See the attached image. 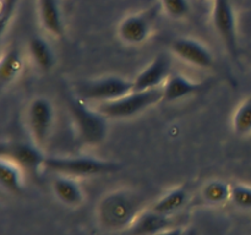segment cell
<instances>
[{"instance_id": "6da1fadb", "label": "cell", "mask_w": 251, "mask_h": 235, "mask_svg": "<svg viewBox=\"0 0 251 235\" xmlns=\"http://www.w3.org/2000/svg\"><path fill=\"white\" fill-rule=\"evenodd\" d=\"M141 200L129 190L108 193L98 206V218L103 227L117 230L129 228L139 215Z\"/></svg>"}, {"instance_id": "7a4b0ae2", "label": "cell", "mask_w": 251, "mask_h": 235, "mask_svg": "<svg viewBox=\"0 0 251 235\" xmlns=\"http://www.w3.org/2000/svg\"><path fill=\"white\" fill-rule=\"evenodd\" d=\"M44 168L59 175L87 178L114 173L119 170L120 164L92 157H46Z\"/></svg>"}, {"instance_id": "3957f363", "label": "cell", "mask_w": 251, "mask_h": 235, "mask_svg": "<svg viewBox=\"0 0 251 235\" xmlns=\"http://www.w3.org/2000/svg\"><path fill=\"white\" fill-rule=\"evenodd\" d=\"M68 108L81 141L91 146H97L104 141L108 126L102 113L90 109L85 104V100L78 97H70Z\"/></svg>"}, {"instance_id": "277c9868", "label": "cell", "mask_w": 251, "mask_h": 235, "mask_svg": "<svg viewBox=\"0 0 251 235\" xmlns=\"http://www.w3.org/2000/svg\"><path fill=\"white\" fill-rule=\"evenodd\" d=\"M163 99V88L132 91L129 94L109 102L100 103L98 112L105 118H130Z\"/></svg>"}, {"instance_id": "5b68a950", "label": "cell", "mask_w": 251, "mask_h": 235, "mask_svg": "<svg viewBox=\"0 0 251 235\" xmlns=\"http://www.w3.org/2000/svg\"><path fill=\"white\" fill-rule=\"evenodd\" d=\"M134 91V82L122 77L97 78L81 82L77 86L78 98L83 100H98V102H109L129 94Z\"/></svg>"}, {"instance_id": "8992f818", "label": "cell", "mask_w": 251, "mask_h": 235, "mask_svg": "<svg viewBox=\"0 0 251 235\" xmlns=\"http://www.w3.org/2000/svg\"><path fill=\"white\" fill-rule=\"evenodd\" d=\"M212 22L227 50L235 58L238 54L237 20L230 0H213Z\"/></svg>"}, {"instance_id": "52a82bcc", "label": "cell", "mask_w": 251, "mask_h": 235, "mask_svg": "<svg viewBox=\"0 0 251 235\" xmlns=\"http://www.w3.org/2000/svg\"><path fill=\"white\" fill-rule=\"evenodd\" d=\"M54 121V109L47 98H34L27 109L29 134L36 146H42L50 134Z\"/></svg>"}, {"instance_id": "ba28073f", "label": "cell", "mask_w": 251, "mask_h": 235, "mask_svg": "<svg viewBox=\"0 0 251 235\" xmlns=\"http://www.w3.org/2000/svg\"><path fill=\"white\" fill-rule=\"evenodd\" d=\"M1 156L11 159L24 170L29 171L31 174H36L42 166L44 168L46 157L39 151L38 146H32L22 142H11L2 144Z\"/></svg>"}, {"instance_id": "9c48e42d", "label": "cell", "mask_w": 251, "mask_h": 235, "mask_svg": "<svg viewBox=\"0 0 251 235\" xmlns=\"http://www.w3.org/2000/svg\"><path fill=\"white\" fill-rule=\"evenodd\" d=\"M172 51L178 58L191 65L207 69L213 65V56L211 51L196 39L178 38L174 39L171 46Z\"/></svg>"}, {"instance_id": "30bf717a", "label": "cell", "mask_w": 251, "mask_h": 235, "mask_svg": "<svg viewBox=\"0 0 251 235\" xmlns=\"http://www.w3.org/2000/svg\"><path fill=\"white\" fill-rule=\"evenodd\" d=\"M152 31L151 20L146 14H130L118 24V36L124 43L141 44Z\"/></svg>"}, {"instance_id": "8fae6325", "label": "cell", "mask_w": 251, "mask_h": 235, "mask_svg": "<svg viewBox=\"0 0 251 235\" xmlns=\"http://www.w3.org/2000/svg\"><path fill=\"white\" fill-rule=\"evenodd\" d=\"M171 63L164 55H158L132 80L134 91H146L158 88L166 78L169 77Z\"/></svg>"}, {"instance_id": "7c38bea8", "label": "cell", "mask_w": 251, "mask_h": 235, "mask_svg": "<svg viewBox=\"0 0 251 235\" xmlns=\"http://www.w3.org/2000/svg\"><path fill=\"white\" fill-rule=\"evenodd\" d=\"M173 227L171 215L161 214L153 210L141 213L125 232V235H154Z\"/></svg>"}, {"instance_id": "4fadbf2b", "label": "cell", "mask_w": 251, "mask_h": 235, "mask_svg": "<svg viewBox=\"0 0 251 235\" xmlns=\"http://www.w3.org/2000/svg\"><path fill=\"white\" fill-rule=\"evenodd\" d=\"M37 9L42 27L53 36H63L64 22L59 0H37Z\"/></svg>"}, {"instance_id": "5bb4252c", "label": "cell", "mask_w": 251, "mask_h": 235, "mask_svg": "<svg viewBox=\"0 0 251 235\" xmlns=\"http://www.w3.org/2000/svg\"><path fill=\"white\" fill-rule=\"evenodd\" d=\"M202 88V83L193 82L181 75H172L167 78L163 86V99L167 102H173L193 93L200 92Z\"/></svg>"}, {"instance_id": "9a60e30c", "label": "cell", "mask_w": 251, "mask_h": 235, "mask_svg": "<svg viewBox=\"0 0 251 235\" xmlns=\"http://www.w3.org/2000/svg\"><path fill=\"white\" fill-rule=\"evenodd\" d=\"M21 166L17 165L11 159L2 157L0 159V181L9 192L21 195L24 192V178Z\"/></svg>"}, {"instance_id": "2e32d148", "label": "cell", "mask_w": 251, "mask_h": 235, "mask_svg": "<svg viewBox=\"0 0 251 235\" xmlns=\"http://www.w3.org/2000/svg\"><path fill=\"white\" fill-rule=\"evenodd\" d=\"M53 190L56 197L66 206H78L83 201L80 185L70 176H58L53 181Z\"/></svg>"}, {"instance_id": "e0dca14e", "label": "cell", "mask_w": 251, "mask_h": 235, "mask_svg": "<svg viewBox=\"0 0 251 235\" xmlns=\"http://www.w3.org/2000/svg\"><path fill=\"white\" fill-rule=\"evenodd\" d=\"M28 50L31 59L42 71H49L54 65V55L50 46L46 39L39 36L29 38Z\"/></svg>"}, {"instance_id": "ac0fdd59", "label": "cell", "mask_w": 251, "mask_h": 235, "mask_svg": "<svg viewBox=\"0 0 251 235\" xmlns=\"http://www.w3.org/2000/svg\"><path fill=\"white\" fill-rule=\"evenodd\" d=\"M186 201H188V192H186V190L184 188H178L169 191L163 197L159 198L152 206L151 210L156 211V212L161 213V214L171 215L172 213L180 210L185 205Z\"/></svg>"}, {"instance_id": "d6986e66", "label": "cell", "mask_w": 251, "mask_h": 235, "mask_svg": "<svg viewBox=\"0 0 251 235\" xmlns=\"http://www.w3.org/2000/svg\"><path fill=\"white\" fill-rule=\"evenodd\" d=\"M22 69L21 54L17 49H10L2 55L1 64H0V81L1 85L5 86L12 82L19 76Z\"/></svg>"}, {"instance_id": "ffe728a7", "label": "cell", "mask_w": 251, "mask_h": 235, "mask_svg": "<svg viewBox=\"0 0 251 235\" xmlns=\"http://www.w3.org/2000/svg\"><path fill=\"white\" fill-rule=\"evenodd\" d=\"M202 196L208 203L220 205L232 197V188L225 181L212 180L203 186Z\"/></svg>"}, {"instance_id": "44dd1931", "label": "cell", "mask_w": 251, "mask_h": 235, "mask_svg": "<svg viewBox=\"0 0 251 235\" xmlns=\"http://www.w3.org/2000/svg\"><path fill=\"white\" fill-rule=\"evenodd\" d=\"M233 127L238 135H248L251 132V95L235 110Z\"/></svg>"}, {"instance_id": "7402d4cb", "label": "cell", "mask_w": 251, "mask_h": 235, "mask_svg": "<svg viewBox=\"0 0 251 235\" xmlns=\"http://www.w3.org/2000/svg\"><path fill=\"white\" fill-rule=\"evenodd\" d=\"M163 11L172 19H183L190 12L189 0H161Z\"/></svg>"}, {"instance_id": "603a6c76", "label": "cell", "mask_w": 251, "mask_h": 235, "mask_svg": "<svg viewBox=\"0 0 251 235\" xmlns=\"http://www.w3.org/2000/svg\"><path fill=\"white\" fill-rule=\"evenodd\" d=\"M20 0H1L0 6V26H1V36H4L10 26V22L14 19L16 10L19 7Z\"/></svg>"}, {"instance_id": "cb8c5ba5", "label": "cell", "mask_w": 251, "mask_h": 235, "mask_svg": "<svg viewBox=\"0 0 251 235\" xmlns=\"http://www.w3.org/2000/svg\"><path fill=\"white\" fill-rule=\"evenodd\" d=\"M232 198L240 208H251V188L245 185L232 186Z\"/></svg>"}, {"instance_id": "d4e9b609", "label": "cell", "mask_w": 251, "mask_h": 235, "mask_svg": "<svg viewBox=\"0 0 251 235\" xmlns=\"http://www.w3.org/2000/svg\"><path fill=\"white\" fill-rule=\"evenodd\" d=\"M154 235H184L183 229L180 228H169V229L163 230V232H159Z\"/></svg>"}, {"instance_id": "484cf974", "label": "cell", "mask_w": 251, "mask_h": 235, "mask_svg": "<svg viewBox=\"0 0 251 235\" xmlns=\"http://www.w3.org/2000/svg\"><path fill=\"white\" fill-rule=\"evenodd\" d=\"M189 235H195V234H194V233H191V234H189Z\"/></svg>"}]
</instances>
